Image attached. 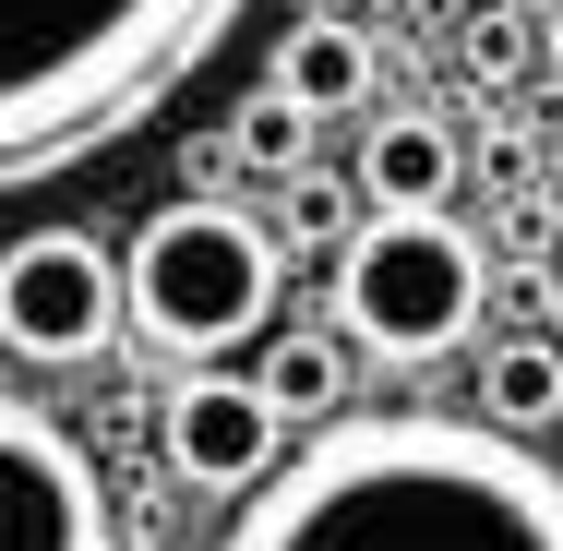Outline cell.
Masks as SVG:
<instances>
[{"mask_svg":"<svg viewBox=\"0 0 563 551\" xmlns=\"http://www.w3.org/2000/svg\"><path fill=\"white\" fill-rule=\"evenodd\" d=\"M479 300H492V252H479L444 205H432V217H360V240L336 252V324L360 335L372 360H396V372L467 348Z\"/></svg>","mask_w":563,"mask_h":551,"instance_id":"obj_4","label":"cell"},{"mask_svg":"<svg viewBox=\"0 0 563 551\" xmlns=\"http://www.w3.org/2000/svg\"><path fill=\"white\" fill-rule=\"evenodd\" d=\"M0 551H109V480L48 408L0 396Z\"/></svg>","mask_w":563,"mask_h":551,"instance_id":"obj_6","label":"cell"},{"mask_svg":"<svg viewBox=\"0 0 563 551\" xmlns=\"http://www.w3.org/2000/svg\"><path fill=\"white\" fill-rule=\"evenodd\" d=\"M120 324H132V276H120L109 240H85V228H24V240L0 252V348H12V360L85 372V360H109Z\"/></svg>","mask_w":563,"mask_h":551,"instance_id":"obj_5","label":"cell"},{"mask_svg":"<svg viewBox=\"0 0 563 551\" xmlns=\"http://www.w3.org/2000/svg\"><path fill=\"white\" fill-rule=\"evenodd\" d=\"M540 324H552V335H563V264H552V288H540Z\"/></svg>","mask_w":563,"mask_h":551,"instance_id":"obj_15","label":"cell"},{"mask_svg":"<svg viewBox=\"0 0 563 551\" xmlns=\"http://www.w3.org/2000/svg\"><path fill=\"white\" fill-rule=\"evenodd\" d=\"M360 217H372V192H360L347 168H288V180H276V240L312 252V264H336L347 240H360Z\"/></svg>","mask_w":563,"mask_h":551,"instance_id":"obj_12","label":"cell"},{"mask_svg":"<svg viewBox=\"0 0 563 551\" xmlns=\"http://www.w3.org/2000/svg\"><path fill=\"white\" fill-rule=\"evenodd\" d=\"M156 455H168L192 492H252V480L288 455V408H276L252 372H180L168 408H156Z\"/></svg>","mask_w":563,"mask_h":551,"instance_id":"obj_7","label":"cell"},{"mask_svg":"<svg viewBox=\"0 0 563 551\" xmlns=\"http://www.w3.org/2000/svg\"><path fill=\"white\" fill-rule=\"evenodd\" d=\"M217 551H563V467L504 420L372 408L288 443Z\"/></svg>","mask_w":563,"mask_h":551,"instance_id":"obj_1","label":"cell"},{"mask_svg":"<svg viewBox=\"0 0 563 551\" xmlns=\"http://www.w3.org/2000/svg\"><path fill=\"white\" fill-rule=\"evenodd\" d=\"M276 85H288L312 120L360 109V97H372V36H360V24H336V12L288 24V36H276Z\"/></svg>","mask_w":563,"mask_h":551,"instance_id":"obj_9","label":"cell"},{"mask_svg":"<svg viewBox=\"0 0 563 551\" xmlns=\"http://www.w3.org/2000/svg\"><path fill=\"white\" fill-rule=\"evenodd\" d=\"M479 420H504V432H563V335H504V348H479Z\"/></svg>","mask_w":563,"mask_h":551,"instance_id":"obj_10","label":"cell"},{"mask_svg":"<svg viewBox=\"0 0 563 551\" xmlns=\"http://www.w3.org/2000/svg\"><path fill=\"white\" fill-rule=\"evenodd\" d=\"M228 144H240V168H264V180H288V168H312V109H300L288 85H264L252 109L228 120Z\"/></svg>","mask_w":563,"mask_h":551,"instance_id":"obj_13","label":"cell"},{"mask_svg":"<svg viewBox=\"0 0 563 551\" xmlns=\"http://www.w3.org/2000/svg\"><path fill=\"white\" fill-rule=\"evenodd\" d=\"M132 276V335L168 348V360H228V348H264L276 324V276H288V240L228 205V192H180L132 228L120 252Z\"/></svg>","mask_w":563,"mask_h":551,"instance_id":"obj_3","label":"cell"},{"mask_svg":"<svg viewBox=\"0 0 563 551\" xmlns=\"http://www.w3.org/2000/svg\"><path fill=\"white\" fill-rule=\"evenodd\" d=\"M347 180L372 192V217H432L467 180V156H455V132L432 109H396V120H372V144L347 156Z\"/></svg>","mask_w":563,"mask_h":551,"instance_id":"obj_8","label":"cell"},{"mask_svg":"<svg viewBox=\"0 0 563 551\" xmlns=\"http://www.w3.org/2000/svg\"><path fill=\"white\" fill-rule=\"evenodd\" d=\"M467 60H479V73H516V60H528V24H516V12H479V24H467Z\"/></svg>","mask_w":563,"mask_h":551,"instance_id":"obj_14","label":"cell"},{"mask_svg":"<svg viewBox=\"0 0 563 551\" xmlns=\"http://www.w3.org/2000/svg\"><path fill=\"white\" fill-rule=\"evenodd\" d=\"M252 384L288 408V432L347 420V360H336V335H264V348H252Z\"/></svg>","mask_w":563,"mask_h":551,"instance_id":"obj_11","label":"cell"},{"mask_svg":"<svg viewBox=\"0 0 563 551\" xmlns=\"http://www.w3.org/2000/svg\"><path fill=\"white\" fill-rule=\"evenodd\" d=\"M252 0H0V192L132 144Z\"/></svg>","mask_w":563,"mask_h":551,"instance_id":"obj_2","label":"cell"},{"mask_svg":"<svg viewBox=\"0 0 563 551\" xmlns=\"http://www.w3.org/2000/svg\"><path fill=\"white\" fill-rule=\"evenodd\" d=\"M540 60H552V73H563V12H552V24H540Z\"/></svg>","mask_w":563,"mask_h":551,"instance_id":"obj_16","label":"cell"}]
</instances>
